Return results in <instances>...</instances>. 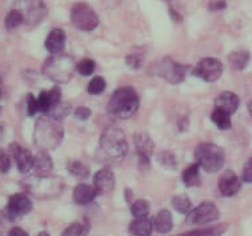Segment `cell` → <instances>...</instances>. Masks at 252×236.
I'll list each match as a JSON object with an SVG mask.
<instances>
[{
	"mask_svg": "<svg viewBox=\"0 0 252 236\" xmlns=\"http://www.w3.org/2000/svg\"><path fill=\"white\" fill-rule=\"evenodd\" d=\"M24 22V15L20 9H11L5 18V27L8 30H14L19 27Z\"/></svg>",
	"mask_w": 252,
	"mask_h": 236,
	"instance_id": "28",
	"label": "cell"
},
{
	"mask_svg": "<svg viewBox=\"0 0 252 236\" xmlns=\"http://www.w3.org/2000/svg\"><path fill=\"white\" fill-rule=\"evenodd\" d=\"M0 95H1V90H0Z\"/></svg>",
	"mask_w": 252,
	"mask_h": 236,
	"instance_id": "48",
	"label": "cell"
},
{
	"mask_svg": "<svg viewBox=\"0 0 252 236\" xmlns=\"http://www.w3.org/2000/svg\"><path fill=\"white\" fill-rule=\"evenodd\" d=\"M225 155L221 147L212 143H202L195 150V160L207 172H218L224 164Z\"/></svg>",
	"mask_w": 252,
	"mask_h": 236,
	"instance_id": "6",
	"label": "cell"
},
{
	"mask_svg": "<svg viewBox=\"0 0 252 236\" xmlns=\"http://www.w3.org/2000/svg\"><path fill=\"white\" fill-rule=\"evenodd\" d=\"M23 187L27 192H30L37 199H52L63 192L64 182L58 176L35 175L23 180Z\"/></svg>",
	"mask_w": 252,
	"mask_h": 236,
	"instance_id": "4",
	"label": "cell"
},
{
	"mask_svg": "<svg viewBox=\"0 0 252 236\" xmlns=\"http://www.w3.org/2000/svg\"><path fill=\"white\" fill-rule=\"evenodd\" d=\"M158 162L168 169H175L178 166V160L171 151H161L160 154L158 155Z\"/></svg>",
	"mask_w": 252,
	"mask_h": 236,
	"instance_id": "32",
	"label": "cell"
},
{
	"mask_svg": "<svg viewBox=\"0 0 252 236\" xmlns=\"http://www.w3.org/2000/svg\"><path fill=\"white\" fill-rule=\"evenodd\" d=\"M152 230H154V222H151L148 218L135 219L129 224V232L133 236H151Z\"/></svg>",
	"mask_w": 252,
	"mask_h": 236,
	"instance_id": "23",
	"label": "cell"
},
{
	"mask_svg": "<svg viewBox=\"0 0 252 236\" xmlns=\"http://www.w3.org/2000/svg\"><path fill=\"white\" fill-rule=\"evenodd\" d=\"M39 111V104H37V99H35L32 95L27 96V112L30 116H33Z\"/></svg>",
	"mask_w": 252,
	"mask_h": 236,
	"instance_id": "39",
	"label": "cell"
},
{
	"mask_svg": "<svg viewBox=\"0 0 252 236\" xmlns=\"http://www.w3.org/2000/svg\"><path fill=\"white\" fill-rule=\"evenodd\" d=\"M170 15L172 16V18H174L175 22H180V20H182V16H180V15H178V12H176L174 8H170Z\"/></svg>",
	"mask_w": 252,
	"mask_h": 236,
	"instance_id": "44",
	"label": "cell"
},
{
	"mask_svg": "<svg viewBox=\"0 0 252 236\" xmlns=\"http://www.w3.org/2000/svg\"><path fill=\"white\" fill-rule=\"evenodd\" d=\"M139 96L132 87L126 86L114 92L111 96L107 111L108 114L119 119L131 118L139 108Z\"/></svg>",
	"mask_w": 252,
	"mask_h": 236,
	"instance_id": "3",
	"label": "cell"
},
{
	"mask_svg": "<svg viewBox=\"0 0 252 236\" xmlns=\"http://www.w3.org/2000/svg\"><path fill=\"white\" fill-rule=\"evenodd\" d=\"M172 205L174 208L180 213H186L187 215L191 209H192V204L186 195H178L172 198Z\"/></svg>",
	"mask_w": 252,
	"mask_h": 236,
	"instance_id": "29",
	"label": "cell"
},
{
	"mask_svg": "<svg viewBox=\"0 0 252 236\" xmlns=\"http://www.w3.org/2000/svg\"><path fill=\"white\" fill-rule=\"evenodd\" d=\"M62 98V92H60L59 87H54L51 91H43L37 98V104H39V111H41L43 114H48L51 108L56 105Z\"/></svg>",
	"mask_w": 252,
	"mask_h": 236,
	"instance_id": "15",
	"label": "cell"
},
{
	"mask_svg": "<svg viewBox=\"0 0 252 236\" xmlns=\"http://www.w3.org/2000/svg\"><path fill=\"white\" fill-rule=\"evenodd\" d=\"M94 186L100 194H107L114 190L115 176L110 168H103L94 176Z\"/></svg>",
	"mask_w": 252,
	"mask_h": 236,
	"instance_id": "17",
	"label": "cell"
},
{
	"mask_svg": "<svg viewBox=\"0 0 252 236\" xmlns=\"http://www.w3.org/2000/svg\"><path fill=\"white\" fill-rule=\"evenodd\" d=\"M101 160L116 164L123 160L128 151V144L122 130L116 127L106 128L100 137Z\"/></svg>",
	"mask_w": 252,
	"mask_h": 236,
	"instance_id": "2",
	"label": "cell"
},
{
	"mask_svg": "<svg viewBox=\"0 0 252 236\" xmlns=\"http://www.w3.org/2000/svg\"><path fill=\"white\" fill-rule=\"evenodd\" d=\"M46 4L43 0H26L24 3V20L31 26L39 24L47 16Z\"/></svg>",
	"mask_w": 252,
	"mask_h": 236,
	"instance_id": "12",
	"label": "cell"
},
{
	"mask_svg": "<svg viewBox=\"0 0 252 236\" xmlns=\"http://www.w3.org/2000/svg\"><path fill=\"white\" fill-rule=\"evenodd\" d=\"M174 227V220H172V215L170 211L163 209L160 212L158 213L154 219V228L156 231L160 232V234H167L170 232Z\"/></svg>",
	"mask_w": 252,
	"mask_h": 236,
	"instance_id": "22",
	"label": "cell"
},
{
	"mask_svg": "<svg viewBox=\"0 0 252 236\" xmlns=\"http://www.w3.org/2000/svg\"><path fill=\"white\" fill-rule=\"evenodd\" d=\"M64 131L60 124V120L51 118V116H41L37 119L35 126V144L40 151L55 150L63 139Z\"/></svg>",
	"mask_w": 252,
	"mask_h": 236,
	"instance_id": "1",
	"label": "cell"
},
{
	"mask_svg": "<svg viewBox=\"0 0 252 236\" xmlns=\"http://www.w3.org/2000/svg\"><path fill=\"white\" fill-rule=\"evenodd\" d=\"M71 22L82 31H94L99 26L95 11L86 3H76L71 9Z\"/></svg>",
	"mask_w": 252,
	"mask_h": 236,
	"instance_id": "8",
	"label": "cell"
},
{
	"mask_svg": "<svg viewBox=\"0 0 252 236\" xmlns=\"http://www.w3.org/2000/svg\"><path fill=\"white\" fill-rule=\"evenodd\" d=\"M76 69L82 76H90L95 71V62L91 59H84L76 64Z\"/></svg>",
	"mask_w": 252,
	"mask_h": 236,
	"instance_id": "35",
	"label": "cell"
},
{
	"mask_svg": "<svg viewBox=\"0 0 252 236\" xmlns=\"http://www.w3.org/2000/svg\"><path fill=\"white\" fill-rule=\"evenodd\" d=\"M228 228V224L224 223V224H219V226H215V227L206 228V230H202L200 235L199 236H221L227 231Z\"/></svg>",
	"mask_w": 252,
	"mask_h": 236,
	"instance_id": "36",
	"label": "cell"
},
{
	"mask_svg": "<svg viewBox=\"0 0 252 236\" xmlns=\"http://www.w3.org/2000/svg\"><path fill=\"white\" fill-rule=\"evenodd\" d=\"M68 171L72 176L78 179H87L90 176V166L80 160H72L68 164Z\"/></svg>",
	"mask_w": 252,
	"mask_h": 236,
	"instance_id": "26",
	"label": "cell"
},
{
	"mask_svg": "<svg viewBox=\"0 0 252 236\" xmlns=\"http://www.w3.org/2000/svg\"><path fill=\"white\" fill-rule=\"evenodd\" d=\"M240 179L234 171H225L219 179V191L223 196H234L240 190Z\"/></svg>",
	"mask_w": 252,
	"mask_h": 236,
	"instance_id": "14",
	"label": "cell"
},
{
	"mask_svg": "<svg viewBox=\"0 0 252 236\" xmlns=\"http://www.w3.org/2000/svg\"><path fill=\"white\" fill-rule=\"evenodd\" d=\"M148 72L154 76L161 77L168 83L172 84H179L184 80L186 72H187V66L176 63L170 56H165L161 59L156 60L155 63L148 69Z\"/></svg>",
	"mask_w": 252,
	"mask_h": 236,
	"instance_id": "7",
	"label": "cell"
},
{
	"mask_svg": "<svg viewBox=\"0 0 252 236\" xmlns=\"http://www.w3.org/2000/svg\"><path fill=\"white\" fill-rule=\"evenodd\" d=\"M69 104L68 103H63V101H59L58 104L54 105L52 108H51V111L48 112V116H51V118L56 119V120H62V119H64L67 115H68L69 112Z\"/></svg>",
	"mask_w": 252,
	"mask_h": 236,
	"instance_id": "33",
	"label": "cell"
},
{
	"mask_svg": "<svg viewBox=\"0 0 252 236\" xmlns=\"http://www.w3.org/2000/svg\"><path fill=\"white\" fill-rule=\"evenodd\" d=\"M199 171H200V167L197 163L189 166L187 169H184L183 175H182L184 184L187 187L199 186L200 184V172Z\"/></svg>",
	"mask_w": 252,
	"mask_h": 236,
	"instance_id": "24",
	"label": "cell"
},
{
	"mask_svg": "<svg viewBox=\"0 0 252 236\" xmlns=\"http://www.w3.org/2000/svg\"><path fill=\"white\" fill-rule=\"evenodd\" d=\"M33 168H35V171H36V175H40V176L50 175V172L52 171V168H54V164H52V160H51L50 155L47 154V151H40V152L35 156Z\"/></svg>",
	"mask_w": 252,
	"mask_h": 236,
	"instance_id": "21",
	"label": "cell"
},
{
	"mask_svg": "<svg viewBox=\"0 0 252 236\" xmlns=\"http://www.w3.org/2000/svg\"><path fill=\"white\" fill-rule=\"evenodd\" d=\"M239 103H240V100H239V96L236 94L225 91L221 92L215 99V108H219L228 115H232L239 108Z\"/></svg>",
	"mask_w": 252,
	"mask_h": 236,
	"instance_id": "16",
	"label": "cell"
},
{
	"mask_svg": "<svg viewBox=\"0 0 252 236\" xmlns=\"http://www.w3.org/2000/svg\"><path fill=\"white\" fill-rule=\"evenodd\" d=\"M211 120L216 124V127L220 130H228L231 128V119L229 115L219 108H214L211 114Z\"/></svg>",
	"mask_w": 252,
	"mask_h": 236,
	"instance_id": "27",
	"label": "cell"
},
{
	"mask_svg": "<svg viewBox=\"0 0 252 236\" xmlns=\"http://www.w3.org/2000/svg\"><path fill=\"white\" fill-rule=\"evenodd\" d=\"M88 232L87 223H72L69 227H67L63 231L62 236H86Z\"/></svg>",
	"mask_w": 252,
	"mask_h": 236,
	"instance_id": "31",
	"label": "cell"
},
{
	"mask_svg": "<svg viewBox=\"0 0 252 236\" xmlns=\"http://www.w3.org/2000/svg\"><path fill=\"white\" fill-rule=\"evenodd\" d=\"M227 7L225 4V0H215V1H211L210 5H208V8L216 12V11H221V9H224Z\"/></svg>",
	"mask_w": 252,
	"mask_h": 236,
	"instance_id": "42",
	"label": "cell"
},
{
	"mask_svg": "<svg viewBox=\"0 0 252 236\" xmlns=\"http://www.w3.org/2000/svg\"><path fill=\"white\" fill-rule=\"evenodd\" d=\"M131 212L136 219L147 218L150 213V204L147 200H136L132 205H131Z\"/></svg>",
	"mask_w": 252,
	"mask_h": 236,
	"instance_id": "30",
	"label": "cell"
},
{
	"mask_svg": "<svg viewBox=\"0 0 252 236\" xmlns=\"http://www.w3.org/2000/svg\"><path fill=\"white\" fill-rule=\"evenodd\" d=\"M192 73L199 79H203L204 82L214 83L219 80L223 73V64L215 58H206L200 60L193 68Z\"/></svg>",
	"mask_w": 252,
	"mask_h": 236,
	"instance_id": "10",
	"label": "cell"
},
{
	"mask_svg": "<svg viewBox=\"0 0 252 236\" xmlns=\"http://www.w3.org/2000/svg\"><path fill=\"white\" fill-rule=\"evenodd\" d=\"M126 63H127V66H128L129 68L139 69L140 67H142L143 55H139V54L127 55V58H126Z\"/></svg>",
	"mask_w": 252,
	"mask_h": 236,
	"instance_id": "37",
	"label": "cell"
},
{
	"mask_svg": "<svg viewBox=\"0 0 252 236\" xmlns=\"http://www.w3.org/2000/svg\"><path fill=\"white\" fill-rule=\"evenodd\" d=\"M243 180L246 183H252V158L248 160L243 168Z\"/></svg>",
	"mask_w": 252,
	"mask_h": 236,
	"instance_id": "41",
	"label": "cell"
},
{
	"mask_svg": "<svg viewBox=\"0 0 252 236\" xmlns=\"http://www.w3.org/2000/svg\"><path fill=\"white\" fill-rule=\"evenodd\" d=\"M133 140H135V147H136L138 155H144V156L151 158L155 144H154L151 136L147 132H138L133 137Z\"/></svg>",
	"mask_w": 252,
	"mask_h": 236,
	"instance_id": "20",
	"label": "cell"
},
{
	"mask_svg": "<svg viewBox=\"0 0 252 236\" xmlns=\"http://www.w3.org/2000/svg\"><path fill=\"white\" fill-rule=\"evenodd\" d=\"M104 88H106V80L101 76H95L91 82L88 83L87 91L91 95H99L104 91Z\"/></svg>",
	"mask_w": 252,
	"mask_h": 236,
	"instance_id": "34",
	"label": "cell"
},
{
	"mask_svg": "<svg viewBox=\"0 0 252 236\" xmlns=\"http://www.w3.org/2000/svg\"><path fill=\"white\" fill-rule=\"evenodd\" d=\"M65 46V32L60 28H55L50 32L46 39V48L52 55L62 54Z\"/></svg>",
	"mask_w": 252,
	"mask_h": 236,
	"instance_id": "18",
	"label": "cell"
},
{
	"mask_svg": "<svg viewBox=\"0 0 252 236\" xmlns=\"http://www.w3.org/2000/svg\"><path fill=\"white\" fill-rule=\"evenodd\" d=\"M219 209L211 202H203L196 208H192L187 213L186 222L189 226H204L219 219Z\"/></svg>",
	"mask_w": 252,
	"mask_h": 236,
	"instance_id": "9",
	"label": "cell"
},
{
	"mask_svg": "<svg viewBox=\"0 0 252 236\" xmlns=\"http://www.w3.org/2000/svg\"><path fill=\"white\" fill-rule=\"evenodd\" d=\"M37 236H50V235H48L47 232H40V234H39V235H37Z\"/></svg>",
	"mask_w": 252,
	"mask_h": 236,
	"instance_id": "47",
	"label": "cell"
},
{
	"mask_svg": "<svg viewBox=\"0 0 252 236\" xmlns=\"http://www.w3.org/2000/svg\"><path fill=\"white\" fill-rule=\"evenodd\" d=\"M11 151H12L14 159L20 172H28L31 168H33L35 156H32V154L27 148H24V147L19 144H12L11 145Z\"/></svg>",
	"mask_w": 252,
	"mask_h": 236,
	"instance_id": "13",
	"label": "cell"
},
{
	"mask_svg": "<svg viewBox=\"0 0 252 236\" xmlns=\"http://www.w3.org/2000/svg\"><path fill=\"white\" fill-rule=\"evenodd\" d=\"M3 134H4V124L0 123V137L3 136Z\"/></svg>",
	"mask_w": 252,
	"mask_h": 236,
	"instance_id": "45",
	"label": "cell"
},
{
	"mask_svg": "<svg viewBox=\"0 0 252 236\" xmlns=\"http://www.w3.org/2000/svg\"><path fill=\"white\" fill-rule=\"evenodd\" d=\"M75 116L79 120H87L91 116V109L88 108V107H84V105L76 107V109H75Z\"/></svg>",
	"mask_w": 252,
	"mask_h": 236,
	"instance_id": "40",
	"label": "cell"
},
{
	"mask_svg": "<svg viewBox=\"0 0 252 236\" xmlns=\"http://www.w3.org/2000/svg\"><path fill=\"white\" fill-rule=\"evenodd\" d=\"M99 194L95 186H88V184H79L73 190V202L79 205H84L91 203L92 200L96 198Z\"/></svg>",
	"mask_w": 252,
	"mask_h": 236,
	"instance_id": "19",
	"label": "cell"
},
{
	"mask_svg": "<svg viewBox=\"0 0 252 236\" xmlns=\"http://www.w3.org/2000/svg\"><path fill=\"white\" fill-rule=\"evenodd\" d=\"M32 209V203L24 194H15L8 200V204L5 207V218L9 220H15L18 216H23Z\"/></svg>",
	"mask_w": 252,
	"mask_h": 236,
	"instance_id": "11",
	"label": "cell"
},
{
	"mask_svg": "<svg viewBox=\"0 0 252 236\" xmlns=\"http://www.w3.org/2000/svg\"><path fill=\"white\" fill-rule=\"evenodd\" d=\"M11 168V159L4 151L0 150V172H8Z\"/></svg>",
	"mask_w": 252,
	"mask_h": 236,
	"instance_id": "38",
	"label": "cell"
},
{
	"mask_svg": "<svg viewBox=\"0 0 252 236\" xmlns=\"http://www.w3.org/2000/svg\"><path fill=\"white\" fill-rule=\"evenodd\" d=\"M228 62L232 66V68L244 69L247 67L248 62H250V52H247V51H236V52H232V54H229Z\"/></svg>",
	"mask_w": 252,
	"mask_h": 236,
	"instance_id": "25",
	"label": "cell"
},
{
	"mask_svg": "<svg viewBox=\"0 0 252 236\" xmlns=\"http://www.w3.org/2000/svg\"><path fill=\"white\" fill-rule=\"evenodd\" d=\"M248 111H250V115H251L252 118V100L248 103Z\"/></svg>",
	"mask_w": 252,
	"mask_h": 236,
	"instance_id": "46",
	"label": "cell"
},
{
	"mask_svg": "<svg viewBox=\"0 0 252 236\" xmlns=\"http://www.w3.org/2000/svg\"><path fill=\"white\" fill-rule=\"evenodd\" d=\"M8 236H28V234L24 230L19 227H14L11 231H9Z\"/></svg>",
	"mask_w": 252,
	"mask_h": 236,
	"instance_id": "43",
	"label": "cell"
},
{
	"mask_svg": "<svg viewBox=\"0 0 252 236\" xmlns=\"http://www.w3.org/2000/svg\"><path fill=\"white\" fill-rule=\"evenodd\" d=\"M75 62L71 56L56 54L50 56L43 64V73L55 83H67L71 80L75 72Z\"/></svg>",
	"mask_w": 252,
	"mask_h": 236,
	"instance_id": "5",
	"label": "cell"
}]
</instances>
